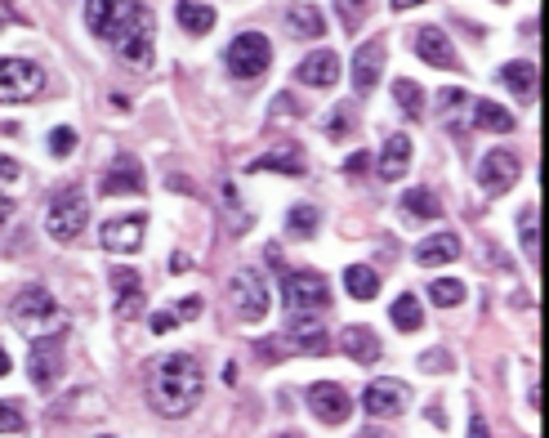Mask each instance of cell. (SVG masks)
Wrapping results in <instances>:
<instances>
[{
  "mask_svg": "<svg viewBox=\"0 0 549 438\" xmlns=\"http://www.w3.org/2000/svg\"><path fill=\"white\" fill-rule=\"evenodd\" d=\"M85 27L117 50L121 63L148 68L157 45V18L139 0H85Z\"/></svg>",
  "mask_w": 549,
  "mask_h": 438,
  "instance_id": "6da1fadb",
  "label": "cell"
},
{
  "mask_svg": "<svg viewBox=\"0 0 549 438\" xmlns=\"http://www.w3.org/2000/svg\"><path fill=\"white\" fill-rule=\"evenodd\" d=\"M201 389H206V371L192 354H166L157 358V367H152L148 376V398L152 407H157L161 416H188L192 407L201 403Z\"/></svg>",
  "mask_w": 549,
  "mask_h": 438,
  "instance_id": "7a4b0ae2",
  "label": "cell"
},
{
  "mask_svg": "<svg viewBox=\"0 0 549 438\" xmlns=\"http://www.w3.org/2000/svg\"><path fill=\"white\" fill-rule=\"evenodd\" d=\"M282 300H286V327H295V322H313L331 304V287H326L322 273L295 269L282 278Z\"/></svg>",
  "mask_w": 549,
  "mask_h": 438,
  "instance_id": "3957f363",
  "label": "cell"
},
{
  "mask_svg": "<svg viewBox=\"0 0 549 438\" xmlns=\"http://www.w3.org/2000/svg\"><path fill=\"white\" fill-rule=\"evenodd\" d=\"M14 327L32 340L63 336V313H59V304H54L50 287H23V295L14 300Z\"/></svg>",
  "mask_w": 549,
  "mask_h": 438,
  "instance_id": "277c9868",
  "label": "cell"
},
{
  "mask_svg": "<svg viewBox=\"0 0 549 438\" xmlns=\"http://www.w3.org/2000/svg\"><path fill=\"white\" fill-rule=\"evenodd\" d=\"M85 224H90V197H85V188H67L45 211V233L54 242H76L85 233Z\"/></svg>",
  "mask_w": 549,
  "mask_h": 438,
  "instance_id": "5b68a950",
  "label": "cell"
},
{
  "mask_svg": "<svg viewBox=\"0 0 549 438\" xmlns=\"http://www.w3.org/2000/svg\"><path fill=\"white\" fill-rule=\"evenodd\" d=\"M268 63H273V45H268V36L242 32L233 45H228V68H233L237 81H259V76L268 72Z\"/></svg>",
  "mask_w": 549,
  "mask_h": 438,
  "instance_id": "8992f818",
  "label": "cell"
},
{
  "mask_svg": "<svg viewBox=\"0 0 549 438\" xmlns=\"http://www.w3.org/2000/svg\"><path fill=\"white\" fill-rule=\"evenodd\" d=\"M45 90V72L32 59H0V103H27Z\"/></svg>",
  "mask_w": 549,
  "mask_h": 438,
  "instance_id": "52a82bcc",
  "label": "cell"
},
{
  "mask_svg": "<svg viewBox=\"0 0 549 438\" xmlns=\"http://www.w3.org/2000/svg\"><path fill=\"white\" fill-rule=\"evenodd\" d=\"M362 407L375 416V421H393V416H402L411 407V385L407 380H393V376L371 380L366 394H362Z\"/></svg>",
  "mask_w": 549,
  "mask_h": 438,
  "instance_id": "ba28073f",
  "label": "cell"
},
{
  "mask_svg": "<svg viewBox=\"0 0 549 438\" xmlns=\"http://www.w3.org/2000/svg\"><path fill=\"white\" fill-rule=\"evenodd\" d=\"M228 291H233V309L242 322H264L268 318V287L264 278H259L255 269H237L233 282H228Z\"/></svg>",
  "mask_w": 549,
  "mask_h": 438,
  "instance_id": "9c48e42d",
  "label": "cell"
},
{
  "mask_svg": "<svg viewBox=\"0 0 549 438\" xmlns=\"http://www.w3.org/2000/svg\"><path fill=\"white\" fill-rule=\"evenodd\" d=\"M523 179V166H518V157L514 152H505V148H491L483 161H478V188H483L487 197H500V193H509V188Z\"/></svg>",
  "mask_w": 549,
  "mask_h": 438,
  "instance_id": "30bf717a",
  "label": "cell"
},
{
  "mask_svg": "<svg viewBox=\"0 0 549 438\" xmlns=\"http://www.w3.org/2000/svg\"><path fill=\"white\" fill-rule=\"evenodd\" d=\"M308 412L322 425H344L353 412V398H349V389L335 385V380H317V385L308 389Z\"/></svg>",
  "mask_w": 549,
  "mask_h": 438,
  "instance_id": "8fae6325",
  "label": "cell"
},
{
  "mask_svg": "<svg viewBox=\"0 0 549 438\" xmlns=\"http://www.w3.org/2000/svg\"><path fill=\"white\" fill-rule=\"evenodd\" d=\"M143 233H148V215H117L99 228V242L112 255H130L143 246Z\"/></svg>",
  "mask_w": 549,
  "mask_h": 438,
  "instance_id": "7c38bea8",
  "label": "cell"
},
{
  "mask_svg": "<svg viewBox=\"0 0 549 438\" xmlns=\"http://www.w3.org/2000/svg\"><path fill=\"white\" fill-rule=\"evenodd\" d=\"M27 371L41 389H50L54 380L63 376V336H41L32 340V358H27Z\"/></svg>",
  "mask_w": 549,
  "mask_h": 438,
  "instance_id": "4fadbf2b",
  "label": "cell"
},
{
  "mask_svg": "<svg viewBox=\"0 0 549 438\" xmlns=\"http://www.w3.org/2000/svg\"><path fill=\"white\" fill-rule=\"evenodd\" d=\"M411 50H416L425 63H433V68H451V72L460 68V54L442 27H420V32H411Z\"/></svg>",
  "mask_w": 549,
  "mask_h": 438,
  "instance_id": "5bb4252c",
  "label": "cell"
},
{
  "mask_svg": "<svg viewBox=\"0 0 549 438\" xmlns=\"http://www.w3.org/2000/svg\"><path fill=\"white\" fill-rule=\"evenodd\" d=\"M143 188H148V179H143L139 157L121 152V157L108 166V175H103V193H108V197H121V193H143Z\"/></svg>",
  "mask_w": 549,
  "mask_h": 438,
  "instance_id": "9a60e30c",
  "label": "cell"
},
{
  "mask_svg": "<svg viewBox=\"0 0 549 438\" xmlns=\"http://www.w3.org/2000/svg\"><path fill=\"white\" fill-rule=\"evenodd\" d=\"M300 76V85H313V90H331L335 81H340V54L335 50H313L308 59L295 68Z\"/></svg>",
  "mask_w": 549,
  "mask_h": 438,
  "instance_id": "2e32d148",
  "label": "cell"
},
{
  "mask_svg": "<svg viewBox=\"0 0 549 438\" xmlns=\"http://www.w3.org/2000/svg\"><path fill=\"white\" fill-rule=\"evenodd\" d=\"M384 54H389V45L384 41H366L358 54H353V90L358 94H371L375 81H380V68H384Z\"/></svg>",
  "mask_w": 549,
  "mask_h": 438,
  "instance_id": "e0dca14e",
  "label": "cell"
},
{
  "mask_svg": "<svg viewBox=\"0 0 549 438\" xmlns=\"http://www.w3.org/2000/svg\"><path fill=\"white\" fill-rule=\"evenodd\" d=\"M246 170H273V175H291V179H300L304 170H308V157H304V148L300 144H277L273 152H264V157H255Z\"/></svg>",
  "mask_w": 549,
  "mask_h": 438,
  "instance_id": "ac0fdd59",
  "label": "cell"
},
{
  "mask_svg": "<svg viewBox=\"0 0 549 438\" xmlns=\"http://www.w3.org/2000/svg\"><path fill=\"white\" fill-rule=\"evenodd\" d=\"M460 255V237L451 233H433V237H425V242L416 246V264L420 269H438V264H451Z\"/></svg>",
  "mask_w": 549,
  "mask_h": 438,
  "instance_id": "d6986e66",
  "label": "cell"
},
{
  "mask_svg": "<svg viewBox=\"0 0 549 438\" xmlns=\"http://www.w3.org/2000/svg\"><path fill=\"white\" fill-rule=\"evenodd\" d=\"M112 291H117V318H134L143 309V278L134 269H112Z\"/></svg>",
  "mask_w": 549,
  "mask_h": 438,
  "instance_id": "ffe728a7",
  "label": "cell"
},
{
  "mask_svg": "<svg viewBox=\"0 0 549 438\" xmlns=\"http://www.w3.org/2000/svg\"><path fill=\"white\" fill-rule=\"evenodd\" d=\"M340 349L353 358V363H375L380 358V336H375L371 327H362V322H353V327H344V336H340Z\"/></svg>",
  "mask_w": 549,
  "mask_h": 438,
  "instance_id": "44dd1931",
  "label": "cell"
},
{
  "mask_svg": "<svg viewBox=\"0 0 549 438\" xmlns=\"http://www.w3.org/2000/svg\"><path fill=\"white\" fill-rule=\"evenodd\" d=\"M175 18H179V27L183 32H192V36H206L210 27H215V5L210 0H179L175 5Z\"/></svg>",
  "mask_w": 549,
  "mask_h": 438,
  "instance_id": "7402d4cb",
  "label": "cell"
},
{
  "mask_svg": "<svg viewBox=\"0 0 549 438\" xmlns=\"http://www.w3.org/2000/svg\"><path fill=\"white\" fill-rule=\"evenodd\" d=\"M469 112H474V126H478V130H491V135H509V130L518 126L514 112L500 108V103H491V99L469 103Z\"/></svg>",
  "mask_w": 549,
  "mask_h": 438,
  "instance_id": "603a6c76",
  "label": "cell"
},
{
  "mask_svg": "<svg viewBox=\"0 0 549 438\" xmlns=\"http://www.w3.org/2000/svg\"><path fill=\"white\" fill-rule=\"evenodd\" d=\"M407 166H411V139L389 135V144L380 148V179H402Z\"/></svg>",
  "mask_w": 549,
  "mask_h": 438,
  "instance_id": "cb8c5ba5",
  "label": "cell"
},
{
  "mask_svg": "<svg viewBox=\"0 0 549 438\" xmlns=\"http://www.w3.org/2000/svg\"><path fill=\"white\" fill-rule=\"evenodd\" d=\"M496 76H500V85H505L514 99L527 103V99L536 94V63H505V68H500Z\"/></svg>",
  "mask_w": 549,
  "mask_h": 438,
  "instance_id": "d4e9b609",
  "label": "cell"
},
{
  "mask_svg": "<svg viewBox=\"0 0 549 438\" xmlns=\"http://www.w3.org/2000/svg\"><path fill=\"white\" fill-rule=\"evenodd\" d=\"M286 32L291 36H308V41H313V36H322L326 32V23H322V14H317L313 5H291L286 9Z\"/></svg>",
  "mask_w": 549,
  "mask_h": 438,
  "instance_id": "484cf974",
  "label": "cell"
},
{
  "mask_svg": "<svg viewBox=\"0 0 549 438\" xmlns=\"http://www.w3.org/2000/svg\"><path fill=\"white\" fill-rule=\"evenodd\" d=\"M344 287H349L353 300H375L380 295V273L366 269V264H349L344 269Z\"/></svg>",
  "mask_w": 549,
  "mask_h": 438,
  "instance_id": "4316f807",
  "label": "cell"
},
{
  "mask_svg": "<svg viewBox=\"0 0 549 438\" xmlns=\"http://www.w3.org/2000/svg\"><path fill=\"white\" fill-rule=\"evenodd\" d=\"M389 318H393V327L398 331H420L425 327V304H420L416 295H398L393 309H389Z\"/></svg>",
  "mask_w": 549,
  "mask_h": 438,
  "instance_id": "83f0119b",
  "label": "cell"
},
{
  "mask_svg": "<svg viewBox=\"0 0 549 438\" xmlns=\"http://www.w3.org/2000/svg\"><path fill=\"white\" fill-rule=\"evenodd\" d=\"M393 99H398V108H402V117H411V121H420L425 117V90H420L416 81H393Z\"/></svg>",
  "mask_w": 549,
  "mask_h": 438,
  "instance_id": "f1b7e54d",
  "label": "cell"
},
{
  "mask_svg": "<svg viewBox=\"0 0 549 438\" xmlns=\"http://www.w3.org/2000/svg\"><path fill=\"white\" fill-rule=\"evenodd\" d=\"M402 211H407V219H438L442 206H438V197H433L429 188H411V193L402 197Z\"/></svg>",
  "mask_w": 549,
  "mask_h": 438,
  "instance_id": "f546056e",
  "label": "cell"
},
{
  "mask_svg": "<svg viewBox=\"0 0 549 438\" xmlns=\"http://www.w3.org/2000/svg\"><path fill=\"white\" fill-rule=\"evenodd\" d=\"M429 300L438 304V309H456V304H465V282H456V278L429 282Z\"/></svg>",
  "mask_w": 549,
  "mask_h": 438,
  "instance_id": "4dcf8cb0",
  "label": "cell"
},
{
  "mask_svg": "<svg viewBox=\"0 0 549 438\" xmlns=\"http://www.w3.org/2000/svg\"><path fill=\"white\" fill-rule=\"evenodd\" d=\"M541 211L536 206H527L523 219H518V237H523V251H527V260H536L541 255V219H536Z\"/></svg>",
  "mask_w": 549,
  "mask_h": 438,
  "instance_id": "1f68e13d",
  "label": "cell"
},
{
  "mask_svg": "<svg viewBox=\"0 0 549 438\" xmlns=\"http://www.w3.org/2000/svg\"><path fill=\"white\" fill-rule=\"evenodd\" d=\"M317 233V211L313 206H291V215H286V237H295V242H304V237Z\"/></svg>",
  "mask_w": 549,
  "mask_h": 438,
  "instance_id": "d6a6232c",
  "label": "cell"
},
{
  "mask_svg": "<svg viewBox=\"0 0 549 438\" xmlns=\"http://www.w3.org/2000/svg\"><path fill=\"white\" fill-rule=\"evenodd\" d=\"M322 126H326V135H331V139H344V135H353V130H358V112H353L349 103H340V108H335Z\"/></svg>",
  "mask_w": 549,
  "mask_h": 438,
  "instance_id": "836d02e7",
  "label": "cell"
},
{
  "mask_svg": "<svg viewBox=\"0 0 549 438\" xmlns=\"http://www.w3.org/2000/svg\"><path fill=\"white\" fill-rule=\"evenodd\" d=\"M371 5H375V0H335L344 32H358V27L366 23V14H371Z\"/></svg>",
  "mask_w": 549,
  "mask_h": 438,
  "instance_id": "e575fe53",
  "label": "cell"
},
{
  "mask_svg": "<svg viewBox=\"0 0 549 438\" xmlns=\"http://www.w3.org/2000/svg\"><path fill=\"white\" fill-rule=\"evenodd\" d=\"M27 430V416H23V407L18 403H0V434H23Z\"/></svg>",
  "mask_w": 549,
  "mask_h": 438,
  "instance_id": "d590c367",
  "label": "cell"
},
{
  "mask_svg": "<svg viewBox=\"0 0 549 438\" xmlns=\"http://www.w3.org/2000/svg\"><path fill=\"white\" fill-rule=\"evenodd\" d=\"M50 152H54V157H72V152H76V130L72 126L54 130V135H50Z\"/></svg>",
  "mask_w": 549,
  "mask_h": 438,
  "instance_id": "8d00e7d4",
  "label": "cell"
},
{
  "mask_svg": "<svg viewBox=\"0 0 549 438\" xmlns=\"http://www.w3.org/2000/svg\"><path fill=\"white\" fill-rule=\"evenodd\" d=\"M438 103H442V108H447V121H451V117H456V112L469 103V94H465V90H451V85H447V90L438 94Z\"/></svg>",
  "mask_w": 549,
  "mask_h": 438,
  "instance_id": "74e56055",
  "label": "cell"
},
{
  "mask_svg": "<svg viewBox=\"0 0 549 438\" xmlns=\"http://www.w3.org/2000/svg\"><path fill=\"white\" fill-rule=\"evenodd\" d=\"M179 327V309H161L157 318H152V331H157V336H166V331H175Z\"/></svg>",
  "mask_w": 549,
  "mask_h": 438,
  "instance_id": "f35d334b",
  "label": "cell"
},
{
  "mask_svg": "<svg viewBox=\"0 0 549 438\" xmlns=\"http://www.w3.org/2000/svg\"><path fill=\"white\" fill-rule=\"evenodd\" d=\"M420 367H425V371H447V367H451V354H442V349H429V354L420 358Z\"/></svg>",
  "mask_w": 549,
  "mask_h": 438,
  "instance_id": "ab89813d",
  "label": "cell"
},
{
  "mask_svg": "<svg viewBox=\"0 0 549 438\" xmlns=\"http://www.w3.org/2000/svg\"><path fill=\"white\" fill-rule=\"evenodd\" d=\"M362 170H371V157H366V152H353V157L344 161V175H362Z\"/></svg>",
  "mask_w": 549,
  "mask_h": 438,
  "instance_id": "60d3db41",
  "label": "cell"
},
{
  "mask_svg": "<svg viewBox=\"0 0 549 438\" xmlns=\"http://www.w3.org/2000/svg\"><path fill=\"white\" fill-rule=\"evenodd\" d=\"M14 179H23V170H18V161L0 157V184H14Z\"/></svg>",
  "mask_w": 549,
  "mask_h": 438,
  "instance_id": "b9f144b4",
  "label": "cell"
},
{
  "mask_svg": "<svg viewBox=\"0 0 549 438\" xmlns=\"http://www.w3.org/2000/svg\"><path fill=\"white\" fill-rule=\"evenodd\" d=\"M273 108H277V117H300V108H295V99H291V94H277V103H273Z\"/></svg>",
  "mask_w": 549,
  "mask_h": 438,
  "instance_id": "7bdbcfd3",
  "label": "cell"
},
{
  "mask_svg": "<svg viewBox=\"0 0 549 438\" xmlns=\"http://www.w3.org/2000/svg\"><path fill=\"white\" fill-rule=\"evenodd\" d=\"M469 438H491V430H487L483 416H474V421H469Z\"/></svg>",
  "mask_w": 549,
  "mask_h": 438,
  "instance_id": "ee69618b",
  "label": "cell"
},
{
  "mask_svg": "<svg viewBox=\"0 0 549 438\" xmlns=\"http://www.w3.org/2000/svg\"><path fill=\"white\" fill-rule=\"evenodd\" d=\"M192 313H201V295H192V300L179 304V318H192Z\"/></svg>",
  "mask_w": 549,
  "mask_h": 438,
  "instance_id": "f6af8a7d",
  "label": "cell"
},
{
  "mask_svg": "<svg viewBox=\"0 0 549 438\" xmlns=\"http://www.w3.org/2000/svg\"><path fill=\"white\" fill-rule=\"evenodd\" d=\"M9 215H14V202H9V197H0V228L9 224Z\"/></svg>",
  "mask_w": 549,
  "mask_h": 438,
  "instance_id": "bcb514c9",
  "label": "cell"
},
{
  "mask_svg": "<svg viewBox=\"0 0 549 438\" xmlns=\"http://www.w3.org/2000/svg\"><path fill=\"white\" fill-rule=\"evenodd\" d=\"M9 371H14V363H9V354H5V349H0V380H5Z\"/></svg>",
  "mask_w": 549,
  "mask_h": 438,
  "instance_id": "7dc6e473",
  "label": "cell"
},
{
  "mask_svg": "<svg viewBox=\"0 0 549 438\" xmlns=\"http://www.w3.org/2000/svg\"><path fill=\"white\" fill-rule=\"evenodd\" d=\"M389 5H393V9H398V14H402V9H411V5H425V0H389Z\"/></svg>",
  "mask_w": 549,
  "mask_h": 438,
  "instance_id": "c3c4849f",
  "label": "cell"
},
{
  "mask_svg": "<svg viewBox=\"0 0 549 438\" xmlns=\"http://www.w3.org/2000/svg\"><path fill=\"white\" fill-rule=\"evenodd\" d=\"M5 23H9V14H5V5H0V32H5Z\"/></svg>",
  "mask_w": 549,
  "mask_h": 438,
  "instance_id": "681fc988",
  "label": "cell"
},
{
  "mask_svg": "<svg viewBox=\"0 0 549 438\" xmlns=\"http://www.w3.org/2000/svg\"><path fill=\"white\" fill-rule=\"evenodd\" d=\"M362 438H384V434H362Z\"/></svg>",
  "mask_w": 549,
  "mask_h": 438,
  "instance_id": "f907efd6",
  "label": "cell"
},
{
  "mask_svg": "<svg viewBox=\"0 0 549 438\" xmlns=\"http://www.w3.org/2000/svg\"><path fill=\"white\" fill-rule=\"evenodd\" d=\"M496 5H509V0H496Z\"/></svg>",
  "mask_w": 549,
  "mask_h": 438,
  "instance_id": "816d5d0a",
  "label": "cell"
}]
</instances>
